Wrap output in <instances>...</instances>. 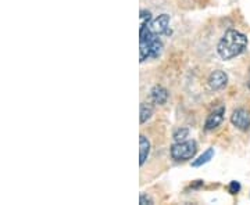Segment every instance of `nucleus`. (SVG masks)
<instances>
[{"label":"nucleus","instance_id":"f8f14e48","mask_svg":"<svg viewBox=\"0 0 250 205\" xmlns=\"http://www.w3.org/2000/svg\"><path fill=\"white\" fill-rule=\"evenodd\" d=\"M188 136H189V129H187V128H181L178 130H175V133H174V140H175V142H185Z\"/></svg>","mask_w":250,"mask_h":205},{"label":"nucleus","instance_id":"20e7f679","mask_svg":"<svg viewBox=\"0 0 250 205\" xmlns=\"http://www.w3.org/2000/svg\"><path fill=\"white\" fill-rule=\"evenodd\" d=\"M150 28L154 34L157 35H171V28H170V16L167 14H161L156 19L150 21Z\"/></svg>","mask_w":250,"mask_h":205},{"label":"nucleus","instance_id":"9d476101","mask_svg":"<svg viewBox=\"0 0 250 205\" xmlns=\"http://www.w3.org/2000/svg\"><path fill=\"white\" fill-rule=\"evenodd\" d=\"M214 157V149H208V150H206L197 160H195L193 162H192V167H195V168H197V167H202V165H205V164H207L208 161L211 160Z\"/></svg>","mask_w":250,"mask_h":205},{"label":"nucleus","instance_id":"f03ea898","mask_svg":"<svg viewBox=\"0 0 250 205\" xmlns=\"http://www.w3.org/2000/svg\"><path fill=\"white\" fill-rule=\"evenodd\" d=\"M248 47V37L235 31V29H229L227 31L221 40L217 45V53L223 58V60H231L238 56H241Z\"/></svg>","mask_w":250,"mask_h":205},{"label":"nucleus","instance_id":"0eeeda50","mask_svg":"<svg viewBox=\"0 0 250 205\" xmlns=\"http://www.w3.org/2000/svg\"><path fill=\"white\" fill-rule=\"evenodd\" d=\"M224 112H225V108L224 107H220L218 110H215L214 112H211L208 115V118L206 119V130H213L217 126H220V124L223 122L224 119Z\"/></svg>","mask_w":250,"mask_h":205},{"label":"nucleus","instance_id":"ddd939ff","mask_svg":"<svg viewBox=\"0 0 250 205\" xmlns=\"http://www.w3.org/2000/svg\"><path fill=\"white\" fill-rule=\"evenodd\" d=\"M239 190H241V185H239V182H231V185H229V191L232 193V194H236V193H239Z\"/></svg>","mask_w":250,"mask_h":205},{"label":"nucleus","instance_id":"1a4fd4ad","mask_svg":"<svg viewBox=\"0 0 250 205\" xmlns=\"http://www.w3.org/2000/svg\"><path fill=\"white\" fill-rule=\"evenodd\" d=\"M139 144H141V154H139V164H141V167H142L143 164L146 162L147 160V157H149V154H150V142L147 140V137L146 136H141V139H139Z\"/></svg>","mask_w":250,"mask_h":205},{"label":"nucleus","instance_id":"f257e3e1","mask_svg":"<svg viewBox=\"0 0 250 205\" xmlns=\"http://www.w3.org/2000/svg\"><path fill=\"white\" fill-rule=\"evenodd\" d=\"M141 31H139V52H141V63L147 58H157L163 52V42L157 34H154L150 28L152 13L147 10L141 11Z\"/></svg>","mask_w":250,"mask_h":205},{"label":"nucleus","instance_id":"9b49d317","mask_svg":"<svg viewBox=\"0 0 250 205\" xmlns=\"http://www.w3.org/2000/svg\"><path fill=\"white\" fill-rule=\"evenodd\" d=\"M153 115V106L147 104V103H142L141 104V124L147 122Z\"/></svg>","mask_w":250,"mask_h":205},{"label":"nucleus","instance_id":"423d86ee","mask_svg":"<svg viewBox=\"0 0 250 205\" xmlns=\"http://www.w3.org/2000/svg\"><path fill=\"white\" fill-rule=\"evenodd\" d=\"M228 83V75L224 71H217L211 72L210 76H208V86L213 90H220L227 86Z\"/></svg>","mask_w":250,"mask_h":205},{"label":"nucleus","instance_id":"2eb2a0df","mask_svg":"<svg viewBox=\"0 0 250 205\" xmlns=\"http://www.w3.org/2000/svg\"><path fill=\"white\" fill-rule=\"evenodd\" d=\"M248 86H249V89H250V79H249V82H248Z\"/></svg>","mask_w":250,"mask_h":205},{"label":"nucleus","instance_id":"6e6552de","mask_svg":"<svg viewBox=\"0 0 250 205\" xmlns=\"http://www.w3.org/2000/svg\"><path fill=\"white\" fill-rule=\"evenodd\" d=\"M150 96H152V100L154 104H166V101L168 100V92L167 89H164L160 85H156L154 88L150 92Z\"/></svg>","mask_w":250,"mask_h":205},{"label":"nucleus","instance_id":"39448f33","mask_svg":"<svg viewBox=\"0 0 250 205\" xmlns=\"http://www.w3.org/2000/svg\"><path fill=\"white\" fill-rule=\"evenodd\" d=\"M231 122L233 126H236L241 130H248L250 128V114L245 108L235 110L231 115Z\"/></svg>","mask_w":250,"mask_h":205},{"label":"nucleus","instance_id":"7ed1b4c3","mask_svg":"<svg viewBox=\"0 0 250 205\" xmlns=\"http://www.w3.org/2000/svg\"><path fill=\"white\" fill-rule=\"evenodd\" d=\"M197 151V144L195 140H185V142H177L171 146L170 154L172 160L175 161H188L192 160Z\"/></svg>","mask_w":250,"mask_h":205},{"label":"nucleus","instance_id":"4468645a","mask_svg":"<svg viewBox=\"0 0 250 205\" xmlns=\"http://www.w3.org/2000/svg\"><path fill=\"white\" fill-rule=\"evenodd\" d=\"M139 204L146 205V204H153V200L150 197H147L146 194H141V198H139Z\"/></svg>","mask_w":250,"mask_h":205}]
</instances>
